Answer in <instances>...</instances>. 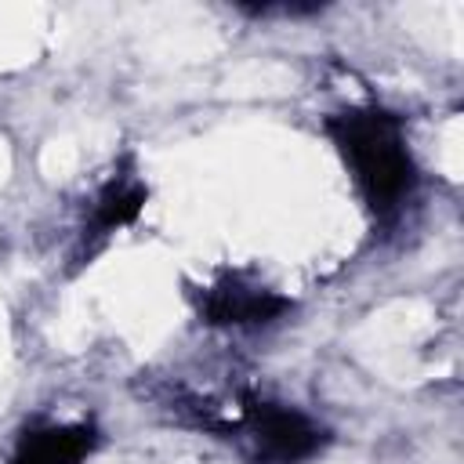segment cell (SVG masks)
Instances as JSON below:
<instances>
[{"instance_id": "3957f363", "label": "cell", "mask_w": 464, "mask_h": 464, "mask_svg": "<svg viewBox=\"0 0 464 464\" xmlns=\"http://www.w3.org/2000/svg\"><path fill=\"white\" fill-rule=\"evenodd\" d=\"M290 301L268 286L246 283L239 276H225L221 283L207 286L199 297V315L214 326H261L279 319Z\"/></svg>"}, {"instance_id": "277c9868", "label": "cell", "mask_w": 464, "mask_h": 464, "mask_svg": "<svg viewBox=\"0 0 464 464\" xmlns=\"http://www.w3.org/2000/svg\"><path fill=\"white\" fill-rule=\"evenodd\" d=\"M91 450V424H36L18 435V446L7 464H83Z\"/></svg>"}, {"instance_id": "6da1fadb", "label": "cell", "mask_w": 464, "mask_h": 464, "mask_svg": "<svg viewBox=\"0 0 464 464\" xmlns=\"http://www.w3.org/2000/svg\"><path fill=\"white\" fill-rule=\"evenodd\" d=\"M326 134L377 218H392L417 185L402 120L377 105H352L326 120Z\"/></svg>"}, {"instance_id": "7a4b0ae2", "label": "cell", "mask_w": 464, "mask_h": 464, "mask_svg": "<svg viewBox=\"0 0 464 464\" xmlns=\"http://www.w3.org/2000/svg\"><path fill=\"white\" fill-rule=\"evenodd\" d=\"M243 424L254 446V464H304L326 446V428L286 402L250 399Z\"/></svg>"}, {"instance_id": "5b68a950", "label": "cell", "mask_w": 464, "mask_h": 464, "mask_svg": "<svg viewBox=\"0 0 464 464\" xmlns=\"http://www.w3.org/2000/svg\"><path fill=\"white\" fill-rule=\"evenodd\" d=\"M145 185L134 178V174H112L102 188H98V196H94V203H91V214H87V221H83V239H91V250L94 246H102L116 228H127L138 214H141V207H145ZM87 250V254H91Z\"/></svg>"}]
</instances>
